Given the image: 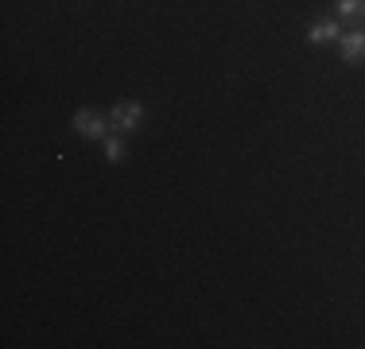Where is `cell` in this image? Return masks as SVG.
<instances>
[{"instance_id": "6", "label": "cell", "mask_w": 365, "mask_h": 349, "mask_svg": "<svg viewBox=\"0 0 365 349\" xmlns=\"http://www.w3.org/2000/svg\"><path fill=\"white\" fill-rule=\"evenodd\" d=\"M338 16H365V0H338Z\"/></svg>"}, {"instance_id": "1", "label": "cell", "mask_w": 365, "mask_h": 349, "mask_svg": "<svg viewBox=\"0 0 365 349\" xmlns=\"http://www.w3.org/2000/svg\"><path fill=\"white\" fill-rule=\"evenodd\" d=\"M74 132L86 136V140L106 136V117H101V113H93V109H78L74 113Z\"/></svg>"}, {"instance_id": "5", "label": "cell", "mask_w": 365, "mask_h": 349, "mask_svg": "<svg viewBox=\"0 0 365 349\" xmlns=\"http://www.w3.org/2000/svg\"><path fill=\"white\" fill-rule=\"evenodd\" d=\"M125 155H128V152H125V140H120V136H109V140H106V160H109V163H125Z\"/></svg>"}, {"instance_id": "4", "label": "cell", "mask_w": 365, "mask_h": 349, "mask_svg": "<svg viewBox=\"0 0 365 349\" xmlns=\"http://www.w3.org/2000/svg\"><path fill=\"white\" fill-rule=\"evenodd\" d=\"M307 39L311 43H334V39H342V28H338V20H330V16H327V20H315L307 28Z\"/></svg>"}, {"instance_id": "2", "label": "cell", "mask_w": 365, "mask_h": 349, "mask_svg": "<svg viewBox=\"0 0 365 349\" xmlns=\"http://www.w3.org/2000/svg\"><path fill=\"white\" fill-rule=\"evenodd\" d=\"M140 117H144V109H140L136 101L113 105V125H117L120 132H136V128H140Z\"/></svg>"}, {"instance_id": "3", "label": "cell", "mask_w": 365, "mask_h": 349, "mask_svg": "<svg viewBox=\"0 0 365 349\" xmlns=\"http://www.w3.org/2000/svg\"><path fill=\"white\" fill-rule=\"evenodd\" d=\"M338 51H342V63H361L365 58V31H346L338 39Z\"/></svg>"}]
</instances>
